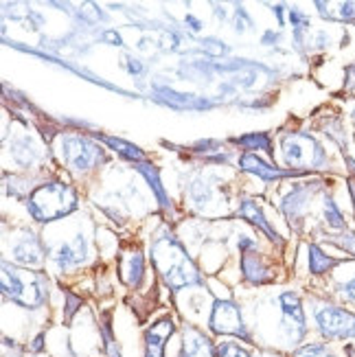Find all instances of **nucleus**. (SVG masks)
Segmentation results:
<instances>
[{"label":"nucleus","instance_id":"1","mask_svg":"<svg viewBox=\"0 0 355 357\" xmlns=\"http://www.w3.org/2000/svg\"><path fill=\"white\" fill-rule=\"evenodd\" d=\"M151 259L156 263L158 272L163 274L167 287L172 289H182L189 285L202 283L197 268L193 261L182 250V245L174 241L172 237H160L151 248Z\"/></svg>","mask_w":355,"mask_h":357},{"label":"nucleus","instance_id":"2","mask_svg":"<svg viewBox=\"0 0 355 357\" xmlns=\"http://www.w3.org/2000/svg\"><path fill=\"white\" fill-rule=\"evenodd\" d=\"M3 294L15 305L24 309H38L46 303L49 287L46 278L38 272L29 270H15L5 266L3 268Z\"/></svg>","mask_w":355,"mask_h":357},{"label":"nucleus","instance_id":"3","mask_svg":"<svg viewBox=\"0 0 355 357\" xmlns=\"http://www.w3.org/2000/svg\"><path fill=\"white\" fill-rule=\"evenodd\" d=\"M77 206V195L70 186L61 182H49L42 184L40 189L33 191L29 197V213L38 222H53L59 217L68 215Z\"/></svg>","mask_w":355,"mask_h":357},{"label":"nucleus","instance_id":"4","mask_svg":"<svg viewBox=\"0 0 355 357\" xmlns=\"http://www.w3.org/2000/svg\"><path fill=\"white\" fill-rule=\"evenodd\" d=\"M281 151H283V162L287 167L316 169L322 167L327 160L325 151H322V147L310 134H285L281 138Z\"/></svg>","mask_w":355,"mask_h":357},{"label":"nucleus","instance_id":"5","mask_svg":"<svg viewBox=\"0 0 355 357\" xmlns=\"http://www.w3.org/2000/svg\"><path fill=\"white\" fill-rule=\"evenodd\" d=\"M316 324L318 331L327 340H347L355 337V314L345 312L340 307H318L316 312Z\"/></svg>","mask_w":355,"mask_h":357},{"label":"nucleus","instance_id":"6","mask_svg":"<svg viewBox=\"0 0 355 357\" xmlns=\"http://www.w3.org/2000/svg\"><path fill=\"white\" fill-rule=\"evenodd\" d=\"M211 331L220 335H235L248 342L250 335L246 331V324L241 318L239 307L233 301H215L213 312H211Z\"/></svg>","mask_w":355,"mask_h":357},{"label":"nucleus","instance_id":"7","mask_svg":"<svg viewBox=\"0 0 355 357\" xmlns=\"http://www.w3.org/2000/svg\"><path fill=\"white\" fill-rule=\"evenodd\" d=\"M61 158L75 172H88V169H92L101 160V151L88 138L64 136L61 138Z\"/></svg>","mask_w":355,"mask_h":357},{"label":"nucleus","instance_id":"8","mask_svg":"<svg viewBox=\"0 0 355 357\" xmlns=\"http://www.w3.org/2000/svg\"><path fill=\"white\" fill-rule=\"evenodd\" d=\"M281 314H283V327L287 329V335L292 340H301L307 331L305 327V312L301 298L296 296L294 291H283L281 294Z\"/></svg>","mask_w":355,"mask_h":357},{"label":"nucleus","instance_id":"9","mask_svg":"<svg viewBox=\"0 0 355 357\" xmlns=\"http://www.w3.org/2000/svg\"><path fill=\"white\" fill-rule=\"evenodd\" d=\"M174 320L163 318L145 331V357H165V344L174 333Z\"/></svg>","mask_w":355,"mask_h":357},{"label":"nucleus","instance_id":"10","mask_svg":"<svg viewBox=\"0 0 355 357\" xmlns=\"http://www.w3.org/2000/svg\"><path fill=\"white\" fill-rule=\"evenodd\" d=\"M213 355H215V349L202 331L195 327H184L180 357H213Z\"/></svg>","mask_w":355,"mask_h":357},{"label":"nucleus","instance_id":"11","mask_svg":"<svg viewBox=\"0 0 355 357\" xmlns=\"http://www.w3.org/2000/svg\"><path fill=\"white\" fill-rule=\"evenodd\" d=\"M53 259H55L59 270H68V268L80 266V263L86 259V243H84V239L80 237L75 243H64L57 250V255H53Z\"/></svg>","mask_w":355,"mask_h":357},{"label":"nucleus","instance_id":"12","mask_svg":"<svg viewBox=\"0 0 355 357\" xmlns=\"http://www.w3.org/2000/svg\"><path fill=\"white\" fill-rule=\"evenodd\" d=\"M239 215H241V217H246V220H248V222H252L255 226H259V228L264 230L270 239H279V235H276V232L270 228V224L266 222V217H264V213H261V208H259L257 202L246 199L243 204H241V208H239Z\"/></svg>","mask_w":355,"mask_h":357},{"label":"nucleus","instance_id":"13","mask_svg":"<svg viewBox=\"0 0 355 357\" xmlns=\"http://www.w3.org/2000/svg\"><path fill=\"white\" fill-rule=\"evenodd\" d=\"M13 257L18 263H22V266H38V263L42 261V250H40V243L36 239H27L22 243H18L13 248Z\"/></svg>","mask_w":355,"mask_h":357},{"label":"nucleus","instance_id":"14","mask_svg":"<svg viewBox=\"0 0 355 357\" xmlns=\"http://www.w3.org/2000/svg\"><path fill=\"white\" fill-rule=\"evenodd\" d=\"M241 169L246 172H252L261 178H268V180H274V178H283V176H289L292 172H283V169H274V167H268L266 162H261L257 156L248 153V156L241 158Z\"/></svg>","mask_w":355,"mask_h":357},{"label":"nucleus","instance_id":"15","mask_svg":"<svg viewBox=\"0 0 355 357\" xmlns=\"http://www.w3.org/2000/svg\"><path fill=\"white\" fill-rule=\"evenodd\" d=\"M333 266H335V259L327 257L318 245H310V270L314 274H322V272L331 270Z\"/></svg>","mask_w":355,"mask_h":357},{"label":"nucleus","instance_id":"16","mask_svg":"<svg viewBox=\"0 0 355 357\" xmlns=\"http://www.w3.org/2000/svg\"><path fill=\"white\" fill-rule=\"evenodd\" d=\"M143 276V259L141 255L130 257V266H123V278H126L128 285H138Z\"/></svg>","mask_w":355,"mask_h":357},{"label":"nucleus","instance_id":"17","mask_svg":"<svg viewBox=\"0 0 355 357\" xmlns=\"http://www.w3.org/2000/svg\"><path fill=\"white\" fill-rule=\"evenodd\" d=\"M218 357H252L250 351H246L243 347L235 342H222L218 347Z\"/></svg>","mask_w":355,"mask_h":357},{"label":"nucleus","instance_id":"18","mask_svg":"<svg viewBox=\"0 0 355 357\" xmlns=\"http://www.w3.org/2000/svg\"><path fill=\"white\" fill-rule=\"evenodd\" d=\"M294 357H335L325 344H307L296 351Z\"/></svg>","mask_w":355,"mask_h":357},{"label":"nucleus","instance_id":"19","mask_svg":"<svg viewBox=\"0 0 355 357\" xmlns=\"http://www.w3.org/2000/svg\"><path fill=\"white\" fill-rule=\"evenodd\" d=\"M325 217H327L329 226H333V228H345V220H342L340 211H338V206L333 204V199H327L325 202Z\"/></svg>","mask_w":355,"mask_h":357},{"label":"nucleus","instance_id":"20","mask_svg":"<svg viewBox=\"0 0 355 357\" xmlns=\"http://www.w3.org/2000/svg\"><path fill=\"white\" fill-rule=\"evenodd\" d=\"M237 143H241V145H246V147H261V149H266V151H270V141H268V136H264V134H252V136H246V138H239Z\"/></svg>","mask_w":355,"mask_h":357},{"label":"nucleus","instance_id":"21","mask_svg":"<svg viewBox=\"0 0 355 357\" xmlns=\"http://www.w3.org/2000/svg\"><path fill=\"white\" fill-rule=\"evenodd\" d=\"M340 294L347 301L355 303V276L349 278V281H345V283H340Z\"/></svg>","mask_w":355,"mask_h":357},{"label":"nucleus","instance_id":"22","mask_svg":"<svg viewBox=\"0 0 355 357\" xmlns=\"http://www.w3.org/2000/svg\"><path fill=\"white\" fill-rule=\"evenodd\" d=\"M338 245H342L345 250H349L351 255H355V235H342L340 239H335Z\"/></svg>","mask_w":355,"mask_h":357},{"label":"nucleus","instance_id":"23","mask_svg":"<svg viewBox=\"0 0 355 357\" xmlns=\"http://www.w3.org/2000/svg\"><path fill=\"white\" fill-rule=\"evenodd\" d=\"M351 165H353V169H355V162H351Z\"/></svg>","mask_w":355,"mask_h":357},{"label":"nucleus","instance_id":"24","mask_svg":"<svg viewBox=\"0 0 355 357\" xmlns=\"http://www.w3.org/2000/svg\"><path fill=\"white\" fill-rule=\"evenodd\" d=\"M353 73H355V68H353Z\"/></svg>","mask_w":355,"mask_h":357}]
</instances>
